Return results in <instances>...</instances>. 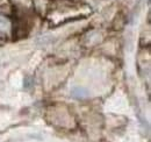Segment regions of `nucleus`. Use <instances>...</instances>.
<instances>
[{"instance_id":"obj_1","label":"nucleus","mask_w":151,"mask_h":142,"mask_svg":"<svg viewBox=\"0 0 151 142\" xmlns=\"http://www.w3.org/2000/svg\"><path fill=\"white\" fill-rule=\"evenodd\" d=\"M71 93H72V96L76 97V98H85L86 96H87V91L84 89H73L71 91Z\"/></svg>"}]
</instances>
